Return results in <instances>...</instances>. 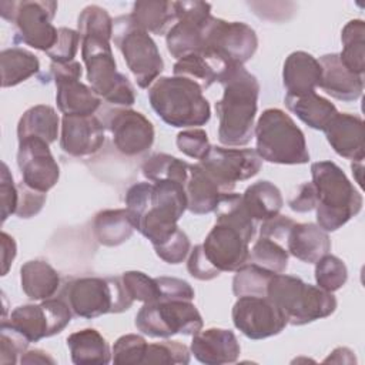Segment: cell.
<instances>
[{
    "instance_id": "83f0119b",
    "label": "cell",
    "mask_w": 365,
    "mask_h": 365,
    "mask_svg": "<svg viewBox=\"0 0 365 365\" xmlns=\"http://www.w3.org/2000/svg\"><path fill=\"white\" fill-rule=\"evenodd\" d=\"M20 284L23 292L33 301H44L58 291V272L43 259H31L20 268Z\"/></svg>"
},
{
    "instance_id": "ffe728a7",
    "label": "cell",
    "mask_w": 365,
    "mask_h": 365,
    "mask_svg": "<svg viewBox=\"0 0 365 365\" xmlns=\"http://www.w3.org/2000/svg\"><path fill=\"white\" fill-rule=\"evenodd\" d=\"M205 259L221 274L235 272L248 262L250 241L234 227L218 224L211 228L201 244Z\"/></svg>"
},
{
    "instance_id": "f6af8a7d",
    "label": "cell",
    "mask_w": 365,
    "mask_h": 365,
    "mask_svg": "<svg viewBox=\"0 0 365 365\" xmlns=\"http://www.w3.org/2000/svg\"><path fill=\"white\" fill-rule=\"evenodd\" d=\"M121 281L133 301L147 304L157 301L160 297L155 278H151L141 271H127L121 275Z\"/></svg>"
},
{
    "instance_id": "11a10c76",
    "label": "cell",
    "mask_w": 365,
    "mask_h": 365,
    "mask_svg": "<svg viewBox=\"0 0 365 365\" xmlns=\"http://www.w3.org/2000/svg\"><path fill=\"white\" fill-rule=\"evenodd\" d=\"M294 224H295V221L292 218L278 214L274 218L262 221V224L259 227V235L274 240L284 245V244H287L288 234H289L291 228L294 227Z\"/></svg>"
},
{
    "instance_id": "74e56055",
    "label": "cell",
    "mask_w": 365,
    "mask_h": 365,
    "mask_svg": "<svg viewBox=\"0 0 365 365\" xmlns=\"http://www.w3.org/2000/svg\"><path fill=\"white\" fill-rule=\"evenodd\" d=\"M215 222L227 224L238 230L250 242L257 232V222L247 212L241 194L224 192L215 208Z\"/></svg>"
},
{
    "instance_id": "94428289",
    "label": "cell",
    "mask_w": 365,
    "mask_h": 365,
    "mask_svg": "<svg viewBox=\"0 0 365 365\" xmlns=\"http://www.w3.org/2000/svg\"><path fill=\"white\" fill-rule=\"evenodd\" d=\"M324 362H335V364H354L355 355L349 348L338 346L335 348L328 358L324 359Z\"/></svg>"
},
{
    "instance_id": "ba28073f",
    "label": "cell",
    "mask_w": 365,
    "mask_h": 365,
    "mask_svg": "<svg viewBox=\"0 0 365 365\" xmlns=\"http://www.w3.org/2000/svg\"><path fill=\"white\" fill-rule=\"evenodd\" d=\"M61 298L68 304L73 315L86 319L124 312L134 302L121 277L73 278L64 285Z\"/></svg>"
},
{
    "instance_id": "ee69618b",
    "label": "cell",
    "mask_w": 365,
    "mask_h": 365,
    "mask_svg": "<svg viewBox=\"0 0 365 365\" xmlns=\"http://www.w3.org/2000/svg\"><path fill=\"white\" fill-rule=\"evenodd\" d=\"M191 351L178 341H161L148 344L143 364H181L190 362Z\"/></svg>"
},
{
    "instance_id": "7c38bea8",
    "label": "cell",
    "mask_w": 365,
    "mask_h": 365,
    "mask_svg": "<svg viewBox=\"0 0 365 365\" xmlns=\"http://www.w3.org/2000/svg\"><path fill=\"white\" fill-rule=\"evenodd\" d=\"M258 37L242 21H227L211 16L204 31L202 53H208L227 66H244L255 54Z\"/></svg>"
},
{
    "instance_id": "4dcf8cb0",
    "label": "cell",
    "mask_w": 365,
    "mask_h": 365,
    "mask_svg": "<svg viewBox=\"0 0 365 365\" xmlns=\"http://www.w3.org/2000/svg\"><path fill=\"white\" fill-rule=\"evenodd\" d=\"M135 227L127 208L103 210L93 220V234L106 247H118L128 241Z\"/></svg>"
},
{
    "instance_id": "681fc988",
    "label": "cell",
    "mask_w": 365,
    "mask_h": 365,
    "mask_svg": "<svg viewBox=\"0 0 365 365\" xmlns=\"http://www.w3.org/2000/svg\"><path fill=\"white\" fill-rule=\"evenodd\" d=\"M80 43H81V37L77 30L60 27L56 44L46 54L54 63H70V61H74Z\"/></svg>"
},
{
    "instance_id": "5b68a950",
    "label": "cell",
    "mask_w": 365,
    "mask_h": 365,
    "mask_svg": "<svg viewBox=\"0 0 365 365\" xmlns=\"http://www.w3.org/2000/svg\"><path fill=\"white\" fill-rule=\"evenodd\" d=\"M81 37V57L87 70V80L94 93L107 103L130 107L135 101V91L130 80L120 71L113 56L110 36L84 34Z\"/></svg>"
},
{
    "instance_id": "91938a15",
    "label": "cell",
    "mask_w": 365,
    "mask_h": 365,
    "mask_svg": "<svg viewBox=\"0 0 365 365\" xmlns=\"http://www.w3.org/2000/svg\"><path fill=\"white\" fill-rule=\"evenodd\" d=\"M20 364H51V365H54L56 361L46 351L30 349V351H26L20 356Z\"/></svg>"
},
{
    "instance_id": "f5cc1de1",
    "label": "cell",
    "mask_w": 365,
    "mask_h": 365,
    "mask_svg": "<svg viewBox=\"0 0 365 365\" xmlns=\"http://www.w3.org/2000/svg\"><path fill=\"white\" fill-rule=\"evenodd\" d=\"M0 198H1V222H4L11 214H16L17 202H19V188L14 184L13 175L10 174L6 163L1 164Z\"/></svg>"
},
{
    "instance_id": "7a4b0ae2",
    "label": "cell",
    "mask_w": 365,
    "mask_h": 365,
    "mask_svg": "<svg viewBox=\"0 0 365 365\" xmlns=\"http://www.w3.org/2000/svg\"><path fill=\"white\" fill-rule=\"evenodd\" d=\"M218 83L224 88L222 97L215 103L218 140L228 147L247 145L254 134L259 83L244 66L230 67Z\"/></svg>"
},
{
    "instance_id": "ac0fdd59",
    "label": "cell",
    "mask_w": 365,
    "mask_h": 365,
    "mask_svg": "<svg viewBox=\"0 0 365 365\" xmlns=\"http://www.w3.org/2000/svg\"><path fill=\"white\" fill-rule=\"evenodd\" d=\"M50 144L37 137L19 141L17 165L21 173V182L29 188L47 194L58 181L60 167L54 160Z\"/></svg>"
},
{
    "instance_id": "d6986e66",
    "label": "cell",
    "mask_w": 365,
    "mask_h": 365,
    "mask_svg": "<svg viewBox=\"0 0 365 365\" xmlns=\"http://www.w3.org/2000/svg\"><path fill=\"white\" fill-rule=\"evenodd\" d=\"M106 127L113 135L115 148L127 155L134 157L145 153L154 143V125L140 111L118 107L107 114Z\"/></svg>"
},
{
    "instance_id": "cb8c5ba5",
    "label": "cell",
    "mask_w": 365,
    "mask_h": 365,
    "mask_svg": "<svg viewBox=\"0 0 365 365\" xmlns=\"http://www.w3.org/2000/svg\"><path fill=\"white\" fill-rule=\"evenodd\" d=\"M322 70L319 87L331 97L341 101H355L362 96L364 77L351 73L336 53L319 57Z\"/></svg>"
},
{
    "instance_id": "f546056e",
    "label": "cell",
    "mask_w": 365,
    "mask_h": 365,
    "mask_svg": "<svg viewBox=\"0 0 365 365\" xmlns=\"http://www.w3.org/2000/svg\"><path fill=\"white\" fill-rule=\"evenodd\" d=\"M228 68L230 66L224 64L217 57L201 51L178 58L173 67V73L177 77H185L197 83L202 90H205L218 81Z\"/></svg>"
},
{
    "instance_id": "60d3db41",
    "label": "cell",
    "mask_w": 365,
    "mask_h": 365,
    "mask_svg": "<svg viewBox=\"0 0 365 365\" xmlns=\"http://www.w3.org/2000/svg\"><path fill=\"white\" fill-rule=\"evenodd\" d=\"M288 257L289 254L282 244L259 235L250 250L248 262L259 265L274 274H282L288 267Z\"/></svg>"
},
{
    "instance_id": "4fadbf2b",
    "label": "cell",
    "mask_w": 365,
    "mask_h": 365,
    "mask_svg": "<svg viewBox=\"0 0 365 365\" xmlns=\"http://www.w3.org/2000/svg\"><path fill=\"white\" fill-rule=\"evenodd\" d=\"M68 304L60 298H48L40 304H24L14 308L7 321L29 342H37L60 334L71 321Z\"/></svg>"
},
{
    "instance_id": "d6a6232c",
    "label": "cell",
    "mask_w": 365,
    "mask_h": 365,
    "mask_svg": "<svg viewBox=\"0 0 365 365\" xmlns=\"http://www.w3.org/2000/svg\"><path fill=\"white\" fill-rule=\"evenodd\" d=\"M241 197L247 212L255 222L277 217L284 205L281 191L267 180L251 184Z\"/></svg>"
},
{
    "instance_id": "7402d4cb",
    "label": "cell",
    "mask_w": 365,
    "mask_h": 365,
    "mask_svg": "<svg viewBox=\"0 0 365 365\" xmlns=\"http://www.w3.org/2000/svg\"><path fill=\"white\" fill-rule=\"evenodd\" d=\"M190 351L201 364L222 365L235 362L241 354V346L232 331L208 328L192 335Z\"/></svg>"
},
{
    "instance_id": "6f0895ef",
    "label": "cell",
    "mask_w": 365,
    "mask_h": 365,
    "mask_svg": "<svg viewBox=\"0 0 365 365\" xmlns=\"http://www.w3.org/2000/svg\"><path fill=\"white\" fill-rule=\"evenodd\" d=\"M288 205L295 212H308L317 205L315 187L311 182H302L297 187V192L288 200Z\"/></svg>"
},
{
    "instance_id": "4316f807",
    "label": "cell",
    "mask_w": 365,
    "mask_h": 365,
    "mask_svg": "<svg viewBox=\"0 0 365 365\" xmlns=\"http://www.w3.org/2000/svg\"><path fill=\"white\" fill-rule=\"evenodd\" d=\"M187 210L195 215L214 212L220 197L224 194L218 184L197 163L190 164L188 178L185 182Z\"/></svg>"
},
{
    "instance_id": "ab89813d",
    "label": "cell",
    "mask_w": 365,
    "mask_h": 365,
    "mask_svg": "<svg viewBox=\"0 0 365 365\" xmlns=\"http://www.w3.org/2000/svg\"><path fill=\"white\" fill-rule=\"evenodd\" d=\"M274 272L247 262L235 271L232 278V292L238 297H267V288Z\"/></svg>"
},
{
    "instance_id": "3957f363",
    "label": "cell",
    "mask_w": 365,
    "mask_h": 365,
    "mask_svg": "<svg viewBox=\"0 0 365 365\" xmlns=\"http://www.w3.org/2000/svg\"><path fill=\"white\" fill-rule=\"evenodd\" d=\"M312 184L317 192V222L329 232L345 225L362 210V195L345 173L332 161L311 164Z\"/></svg>"
},
{
    "instance_id": "e0dca14e",
    "label": "cell",
    "mask_w": 365,
    "mask_h": 365,
    "mask_svg": "<svg viewBox=\"0 0 365 365\" xmlns=\"http://www.w3.org/2000/svg\"><path fill=\"white\" fill-rule=\"evenodd\" d=\"M50 71L57 88L56 103L64 115H93L98 110L101 98L80 81L83 67L78 61H51Z\"/></svg>"
},
{
    "instance_id": "c3c4849f",
    "label": "cell",
    "mask_w": 365,
    "mask_h": 365,
    "mask_svg": "<svg viewBox=\"0 0 365 365\" xmlns=\"http://www.w3.org/2000/svg\"><path fill=\"white\" fill-rule=\"evenodd\" d=\"M175 143L182 154L198 161H201L211 148L208 135L202 128H190L178 133Z\"/></svg>"
},
{
    "instance_id": "680465c9",
    "label": "cell",
    "mask_w": 365,
    "mask_h": 365,
    "mask_svg": "<svg viewBox=\"0 0 365 365\" xmlns=\"http://www.w3.org/2000/svg\"><path fill=\"white\" fill-rule=\"evenodd\" d=\"M0 240H1V262H3V269H1V275H6L9 272V268L13 262V259L16 258L17 254V247H16V241L11 235H9L7 232L1 231L0 234Z\"/></svg>"
},
{
    "instance_id": "8d00e7d4",
    "label": "cell",
    "mask_w": 365,
    "mask_h": 365,
    "mask_svg": "<svg viewBox=\"0 0 365 365\" xmlns=\"http://www.w3.org/2000/svg\"><path fill=\"white\" fill-rule=\"evenodd\" d=\"M342 51L338 54L341 63L354 74L362 76L365 71V23L361 19L349 20L341 31Z\"/></svg>"
},
{
    "instance_id": "603a6c76",
    "label": "cell",
    "mask_w": 365,
    "mask_h": 365,
    "mask_svg": "<svg viewBox=\"0 0 365 365\" xmlns=\"http://www.w3.org/2000/svg\"><path fill=\"white\" fill-rule=\"evenodd\" d=\"M332 150L352 161L364 160V121L356 114L336 113L324 128Z\"/></svg>"
},
{
    "instance_id": "9f6ffc18",
    "label": "cell",
    "mask_w": 365,
    "mask_h": 365,
    "mask_svg": "<svg viewBox=\"0 0 365 365\" xmlns=\"http://www.w3.org/2000/svg\"><path fill=\"white\" fill-rule=\"evenodd\" d=\"M187 269L191 277H194L200 281H210L220 275V272L205 259L202 250H201V244L195 245L190 251L188 261H187Z\"/></svg>"
},
{
    "instance_id": "f1b7e54d",
    "label": "cell",
    "mask_w": 365,
    "mask_h": 365,
    "mask_svg": "<svg viewBox=\"0 0 365 365\" xmlns=\"http://www.w3.org/2000/svg\"><path fill=\"white\" fill-rule=\"evenodd\" d=\"M71 362L76 365H106L111 361V351L106 338L94 328L76 331L67 336Z\"/></svg>"
},
{
    "instance_id": "6da1fadb",
    "label": "cell",
    "mask_w": 365,
    "mask_h": 365,
    "mask_svg": "<svg viewBox=\"0 0 365 365\" xmlns=\"http://www.w3.org/2000/svg\"><path fill=\"white\" fill-rule=\"evenodd\" d=\"M134 227L153 247L161 245L178 230V220L187 210L185 187L177 181L137 182L125 194Z\"/></svg>"
},
{
    "instance_id": "7dc6e473",
    "label": "cell",
    "mask_w": 365,
    "mask_h": 365,
    "mask_svg": "<svg viewBox=\"0 0 365 365\" xmlns=\"http://www.w3.org/2000/svg\"><path fill=\"white\" fill-rule=\"evenodd\" d=\"M29 341L16 331L7 321H1L0 328V364L10 365L20 362L21 356L29 346Z\"/></svg>"
},
{
    "instance_id": "816d5d0a",
    "label": "cell",
    "mask_w": 365,
    "mask_h": 365,
    "mask_svg": "<svg viewBox=\"0 0 365 365\" xmlns=\"http://www.w3.org/2000/svg\"><path fill=\"white\" fill-rule=\"evenodd\" d=\"M160 297L157 301H165V299H184V301H192L194 299V289L192 287L175 277H155Z\"/></svg>"
},
{
    "instance_id": "d590c367",
    "label": "cell",
    "mask_w": 365,
    "mask_h": 365,
    "mask_svg": "<svg viewBox=\"0 0 365 365\" xmlns=\"http://www.w3.org/2000/svg\"><path fill=\"white\" fill-rule=\"evenodd\" d=\"M0 70H1V87H14L40 70V61L37 56L21 47L4 48L0 53Z\"/></svg>"
},
{
    "instance_id": "f35d334b",
    "label": "cell",
    "mask_w": 365,
    "mask_h": 365,
    "mask_svg": "<svg viewBox=\"0 0 365 365\" xmlns=\"http://www.w3.org/2000/svg\"><path fill=\"white\" fill-rule=\"evenodd\" d=\"M188 170H190L188 163L165 153H155L141 164L143 175L150 182L170 180V181H177L184 187L188 178Z\"/></svg>"
},
{
    "instance_id": "1f68e13d",
    "label": "cell",
    "mask_w": 365,
    "mask_h": 365,
    "mask_svg": "<svg viewBox=\"0 0 365 365\" xmlns=\"http://www.w3.org/2000/svg\"><path fill=\"white\" fill-rule=\"evenodd\" d=\"M284 101L287 108L304 124L319 131H324L331 118L338 113L329 100L315 91L304 96H285Z\"/></svg>"
},
{
    "instance_id": "2e32d148",
    "label": "cell",
    "mask_w": 365,
    "mask_h": 365,
    "mask_svg": "<svg viewBox=\"0 0 365 365\" xmlns=\"http://www.w3.org/2000/svg\"><path fill=\"white\" fill-rule=\"evenodd\" d=\"M231 317L234 327L250 339L278 335L288 325L284 311L268 297H238Z\"/></svg>"
},
{
    "instance_id": "52a82bcc",
    "label": "cell",
    "mask_w": 365,
    "mask_h": 365,
    "mask_svg": "<svg viewBox=\"0 0 365 365\" xmlns=\"http://www.w3.org/2000/svg\"><path fill=\"white\" fill-rule=\"evenodd\" d=\"M267 297L284 311L288 324L297 327L327 318L336 309V298L332 292L285 274L272 275Z\"/></svg>"
},
{
    "instance_id": "8fae6325",
    "label": "cell",
    "mask_w": 365,
    "mask_h": 365,
    "mask_svg": "<svg viewBox=\"0 0 365 365\" xmlns=\"http://www.w3.org/2000/svg\"><path fill=\"white\" fill-rule=\"evenodd\" d=\"M135 327L153 338L175 334L194 335L202 329V317L191 301L165 299L144 304L135 315Z\"/></svg>"
},
{
    "instance_id": "db71d44e",
    "label": "cell",
    "mask_w": 365,
    "mask_h": 365,
    "mask_svg": "<svg viewBox=\"0 0 365 365\" xmlns=\"http://www.w3.org/2000/svg\"><path fill=\"white\" fill-rule=\"evenodd\" d=\"M19 188V202L16 215L20 218H31L36 214H38L46 202V194L34 191L20 182L17 185Z\"/></svg>"
},
{
    "instance_id": "bcb514c9",
    "label": "cell",
    "mask_w": 365,
    "mask_h": 365,
    "mask_svg": "<svg viewBox=\"0 0 365 365\" xmlns=\"http://www.w3.org/2000/svg\"><path fill=\"white\" fill-rule=\"evenodd\" d=\"M77 31L84 34H104L113 37V19L106 9L91 4L83 9L77 19Z\"/></svg>"
},
{
    "instance_id": "9a60e30c",
    "label": "cell",
    "mask_w": 365,
    "mask_h": 365,
    "mask_svg": "<svg viewBox=\"0 0 365 365\" xmlns=\"http://www.w3.org/2000/svg\"><path fill=\"white\" fill-rule=\"evenodd\" d=\"M222 192H231L238 181L257 175L262 160L251 148H224L211 145L208 154L198 161Z\"/></svg>"
},
{
    "instance_id": "8992f818",
    "label": "cell",
    "mask_w": 365,
    "mask_h": 365,
    "mask_svg": "<svg viewBox=\"0 0 365 365\" xmlns=\"http://www.w3.org/2000/svg\"><path fill=\"white\" fill-rule=\"evenodd\" d=\"M254 134L255 151L262 161L272 164H307L309 153L302 130L279 108H267L259 115Z\"/></svg>"
},
{
    "instance_id": "484cf974",
    "label": "cell",
    "mask_w": 365,
    "mask_h": 365,
    "mask_svg": "<svg viewBox=\"0 0 365 365\" xmlns=\"http://www.w3.org/2000/svg\"><path fill=\"white\" fill-rule=\"evenodd\" d=\"M287 251L297 259L315 264L321 257L329 254L331 238L318 224L295 222L287 238Z\"/></svg>"
},
{
    "instance_id": "277c9868",
    "label": "cell",
    "mask_w": 365,
    "mask_h": 365,
    "mask_svg": "<svg viewBox=\"0 0 365 365\" xmlns=\"http://www.w3.org/2000/svg\"><path fill=\"white\" fill-rule=\"evenodd\" d=\"M148 100L155 114L171 127L194 128L211 118L202 88L185 77H158L148 88Z\"/></svg>"
},
{
    "instance_id": "b9f144b4",
    "label": "cell",
    "mask_w": 365,
    "mask_h": 365,
    "mask_svg": "<svg viewBox=\"0 0 365 365\" xmlns=\"http://www.w3.org/2000/svg\"><path fill=\"white\" fill-rule=\"evenodd\" d=\"M348 279L345 262L331 254H325L315 262V281L319 288L328 292L341 289Z\"/></svg>"
},
{
    "instance_id": "f907efd6",
    "label": "cell",
    "mask_w": 365,
    "mask_h": 365,
    "mask_svg": "<svg viewBox=\"0 0 365 365\" xmlns=\"http://www.w3.org/2000/svg\"><path fill=\"white\" fill-rule=\"evenodd\" d=\"M190 250H191L190 240H188L187 234L180 228L165 242L154 247L157 257L161 258L164 262L173 264V265L182 262L187 258V255L190 254Z\"/></svg>"
},
{
    "instance_id": "836d02e7",
    "label": "cell",
    "mask_w": 365,
    "mask_h": 365,
    "mask_svg": "<svg viewBox=\"0 0 365 365\" xmlns=\"http://www.w3.org/2000/svg\"><path fill=\"white\" fill-rule=\"evenodd\" d=\"M60 118L56 110L46 104H37L23 113L17 124V138L24 140L37 137L48 144L54 143L58 137Z\"/></svg>"
},
{
    "instance_id": "44dd1931",
    "label": "cell",
    "mask_w": 365,
    "mask_h": 365,
    "mask_svg": "<svg viewBox=\"0 0 365 365\" xmlns=\"http://www.w3.org/2000/svg\"><path fill=\"white\" fill-rule=\"evenodd\" d=\"M104 124L93 115H63L60 147L71 157H90L104 144Z\"/></svg>"
},
{
    "instance_id": "e575fe53",
    "label": "cell",
    "mask_w": 365,
    "mask_h": 365,
    "mask_svg": "<svg viewBox=\"0 0 365 365\" xmlns=\"http://www.w3.org/2000/svg\"><path fill=\"white\" fill-rule=\"evenodd\" d=\"M130 17L135 26L151 34H167L177 21L174 1H137L133 6Z\"/></svg>"
},
{
    "instance_id": "5bb4252c",
    "label": "cell",
    "mask_w": 365,
    "mask_h": 365,
    "mask_svg": "<svg viewBox=\"0 0 365 365\" xmlns=\"http://www.w3.org/2000/svg\"><path fill=\"white\" fill-rule=\"evenodd\" d=\"M177 21L165 34L168 53L178 58L201 53L204 31L211 19V4L205 1H174Z\"/></svg>"
},
{
    "instance_id": "d4e9b609",
    "label": "cell",
    "mask_w": 365,
    "mask_h": 365,
    "mask_svg": "<svg viewBox=\"0 0 365 365\" xmlns=\"http://www.w3.org/2000/svg\"><path fill=\"white\" fill-rule=\"evenodd\" d=\"M321 64L307 51L291 53L284 63L282 83L287 96H304L314 93L321 84Z\"/></svg>"
},
{
    "instance_id": "30bf717a",
    "label": "cell",
    "mask_w": 365,
    "mask_h": 365,
    "mask_svg": "<svg viewBox=\"0 0 365 365\" xmlns=\"http://www.w3.org/2000/svg\"><path fill=\"white\" fill-rule=\"evenodd\" d=\"M56 1H0L1 17L16 26L14 43L27 44L47 53L57 41L58 29L53 26Z\"/></svg>"
},
{
    "instance_id": "9c48e42d",
    "label": "cell",
    "mask_w": 365,
    "mask_h": 365,
    "mask_svg": "<svg viewBox=\"0 0 365 365\" xmlns=\"http://www.w3.org/2000/svg\"><path fill=\"white\" fill-rule=\"evenodd\" d=\"M113 38L137 86L148 88L164 70L163 57L150 33L135 26L130 14H125L113 20Z\"/></svg>"
},
{
    "instance_id": "7bdbcfd3",
    "label": "cell",
    "mask_w": 365,
    "mask_h": 365,
    "mask_svg": "<svg viewBox=\"0 0 365 365\" xmlns=\"http://www.w3.org/2000/svg\"><path fill=\"white\" fill-rule=\"evenodd\" d=\"M147 341L137 334L121 335L113 345L111 361L117 365H137L144 362Z\"/></svg>"
}]
</instances>
